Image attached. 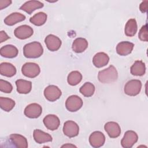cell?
Returning a JSON list of instances; mask_svg holds the SVG:
<instances>
[{
	"instance_id": "2",
	"label": "cell",
	"mask_w": 148,
	"mask_h": 148,
	"mask_svg": "<svg viewBox=\"0 0 148 148\" xmlns=\"http://www.w3.org/2000/svg\"><path fill=\"white\" fill-rule=\"evenodd\" d=\"M118 78V72L116 68L112 65L108 68L98 72V79L102 83H110L114 82Z\"/></svg>"
},
{
	"instance_id": "24",
	"label": "cell",
	"mask_w": 148,
	"mask_h": 148,
	"mask_svg": "<svg viewBox=\"0 0 148 148\" xmlns=\"http://www.w3.org/2000/svg\"><path fill=\"white\" fill-rule=\"evenodd\" d=\"M131 73L134 76H142L146 72V66L145 63L141 60H136L131 66Z\"/></svg>"
},
{
	"instance_id": "27",
	"label": "cell",
	"mask_w": 148,
	"mask_h": 148,
	"mask_svg": "<svg viewBox=\"0 0 148 148\" xmlns=\"http://www.w3.org/2000/svg\"><path fill=\"white\" fill-rule=\"evenodd\" d=\"M47 16L44 12H38L29 18V21L35 25L41 26L47 20Z\"/></svg>"
},
{
	"instance_id": "29",
	"label": "cell",
	"mask_w": 148,
	"mask_h": 148,
	"mask_svg": "<svg viewBox=\"0 0 148 148\" xmlns=\"http://www.w3.org/2000/svg\"><path fill=\"white\" fill-rule=\"evenodd\" d=\"M15 106V102L11 98L0 97V107L5 112H10Z\"/></svg>"
},
{
	"instance_id": "15",
	"label": "cell",
	"mask_w": 148,
	"mask_h": 148,
	"mask_svg": "<svg viewBox=\"0 0 148 148\" xmlns=\"http://www.w3.org/2000/svg\"><path fill=\"white\" fill-rule=\"evenodd\" d=\"M134 47V44L128 41H123L119 43L116 46V52L121 56L130 54Z\"/></svg>"
},
{
	"instance_id": "11",
	"label": "cell",
	"mask_w": 148,
	"mask_h": 148,
	"mask_svg": "<svg viewBox=\"0 0 148 148\" xmlns=\"http://www.w3.org/2000/svg\"><path fill=\"white\" fill-rule=\"evenodd\" d=\"M105 142V136L101 131H94L89 136V142L92 147H100L104 145Z\"/></svg>"
},
{
	"instance_id": "34",
	"label": "cell",
	"mask_w": 148,
	"mask_h": 148,
	"mask_svg": "<svg viewBox=\"0 0 148 148\" xmlns=\"http://www.w3.org/2000/svg\"><path fill=\"white\" fill-rule=\"evenodd\" d=\"M147 3H148V1L146 0V1H144L142 2V3L140 4V5H139V9L141 11V12H142V13L147 12Z\"/></svg>"
},
{
	"instance_id": "36",
	"label": "cell",
	"mask_w": 148,
	"mask_h": 148,
	"mask_svg": "<svg viewBox=\"0 0 148 148\" xmlns=\"http://www.w3.org/2000/svg\"><path fill=\"white\" fill-rule=\"evenodd\" d=\"M76 147L75 145H71V144H66V145H64L63 146H62V147Z\"/></svg>"
},
{
	"instance_id": "20",
	"label": "cell",
	"mask_w": 148,
	"mask_h": 148,
	"mask_svg": "<svg viewBox=\"0 0 148 148\" xmlns=\"http://www.w3.org/2000/svg\"><path fill=\"white\" fill-rule=\"evenodd\" d=\"M0 73L2 76L10 77L16 75V68L11 63L2 62L0 64Z\"/></svg>"
},
{
	"instance_id": "25",
	"label": "cell",
	"mask_w": 148,
	"mask_h": 148,
	"mask_svg": "<svg viewBox=\"0 0 148 148\" xmlns=\"http://www.w3.org/2000/svg\"><path fill=\"white\" fill-rule=\"evenodd\" d=\"M25 19V16L18 12H14L8 15L4 20V23L6 25L12 26L17 23L24 21Z\"/></svg>"
},
{
	"instance_id": "10",
	"label": "cell",
	"mask_w": 148,
	"mask_h": 148,
	"mask_svg": "<svg viewBox=\"0 0 148 148\" xmlns=\"http://www.w3.org/2000/svg\"><path fill=\"white\" fill-rule=\"evenodd\" d=\"M45 43L47 48L51 51H57L61 47L62 42L57 36L50 34L45 39Z\"/></svg>"
},
{
	"instance_id": "7",
	"label": "cell",
	"mask_w": 148,
	"mask_h": 148,
	"mask_svg": "<svg viewBox=\"0 0 148 148\" xmlns=\"http://www.w3.org/2000/svg\"><path fill=\"white\" fill-rule=\"evenodd\" d=\"M138 139L137 134L134 131H127L125 132L121 140V145L124 148H131L136 143Z\"/></svg>"
},
{
	"instance_id": "33",
	"label": "cell",
	"mask_w": 148,
	"mask_h": 148,
	"mask_svg": "<svg viewBox=\"0 0 148 148\" xmlns=\"http://www.w3.org/2000/svg\"><path fill=\"white\" fill-rule=\"evenodd\" d=\"M12 1L10 0H0V9L2 10L8 7L12 3Z\"/></svg>"
},
{
	"instance_id": "28",
	"label": "cell",
	"mask_w": 148,
	"mask_h": 148,
	"mask_svg": "<svg viewBox=\"0 0 148 148\" xmlns=\"http://www.w3.org/2000/svg\"><path fill=\"white\" fill-rule=\"evenodd\" d=\"M80 92L86 97H91L95 92V86L90 82H86L79 89Z\"/></svg>"
},
{
	"instance_id": "1",
	"label": "cell",
	"mask_w": 148,
	"mask_h": 148,
	"mask_svg": "<svg viewBox=\"0 0 148 148\" xmlns=\"http://www.w3.org/2000/svg\"><path fill=\"white\" fill-rule=\"evenodd\" d=\"M43 53V48L39 42L34 41L26 44L23 47V54L28 58H37Z\"/></svg>"
},
{
	"instance_id": "16",
	"label": "cell",
	"mask_w": 148,
	"mask_h": 148,
	"mask_svg": "<svg viewBox=\"0 0 148 148\" xmlns=\"http://www.w3.org/2000/svg\"><path fill=\"white\" fill-rule=\"evenodd\" d=\"M43 3L39 1H28L23 4L20 9L31 14L34 11L43 8Z\"/></svg>"
},
{
	"instance_id": "30",
	"label": "cell",
	"mask_w": 148,
	"mask_h": 148,
	"mask_svg": "<svg viewBox=\"0 0 148 148\" xmlns=\"http://www.w3.org/2000/svg\"><path fill=\"white\" fill-rule=\"evenodd\" d=\"M82 80V75L80 72L74 71L69 73L67 77V81L69 85L76 86Z\"/></svg>"
},
{
	"instance_id": "12",
	"label": "cell",
	"mask_w": 148,
	"mask_h": 148,
	"mask_svg": "<svg viewBox=\"0 0 148 148\" xmlns=\"http://www.w3.org/2000/svg\"><path fill=\"white\" fill-rule=\"evenodd\" d=\"M34 33L32 28L28 25H22L17 27L14 31L15 36L19 39H25L31 37Z\"/></svg>"
},
{
	"instance_id": "6",
	"label": "cell",
	"mask_w": 148,
	"mask_h": 148,
	"mask_svg": "<svg viewBox=\"0 0 148 148\" xmlns=\"http://www.w3.org/2000/svg\"><path fill=\"white\" fill-rule=\"evenodd\" d=\"M43 93L46 99L50 102L56 101L62 95L61 90L55 85H50L46 87Z\"/></svg>"
},
{
	"instance_id": "17",
	"label": "cell",
	"mask_w": 148,
	"mask_h": 148,
	"mask_svg": "<svg viewBox=\"0 0 148 148\" xmlns=\"http://www.w3.org/2000/svg\"><path fill=\"white\" fill-rule=\"evenodd\" d=\"M33 137L35 141L39 144L51 142L53 140L52 136L49 134L45 132L44 131L39 129L34 130L33 132Z\"/></svg>"
},
{
	"instance_id": "22",
	"label": "cell",
	"mask_w": 148,
	"mask_h": 148,
	"mask_svg": "<svg viewBox=\"0 0 148 148\" xmlns=\"http://www.w3.org/2000/svg\"><path fill=\"white\" fill-rule=\"evenodd\" d=\"M17 91L20 94H26L29 93L32 89V83L30 81L18 79L16 81Z\"/></svg>"
},
{
	"instance_id": "5",
	"label": "cell",
	"mask_w": 148,
	"mask_h": 148,
	"mask_svg": "<svg viewBox=\"0 0 148 148\" xmlns=\"http://www.w3.org/2000/svg\"><path fill=\"white\" fill-rule=\"evenodd\" d=\"M82 106L83 101L82 98L76 95L69 96L65 102V107L66 109L71 112L79 110Z\"/></svg>"
},
{
	"instance_id": "4",
	"label": "cell",
	"mask_w": 148,
	"mask_h": 148,
	"mask_svg": "<svg viewBox=\"0 0 148 148\" xmlns=\"http://www.w3.org/2000/svg\"><path fill=\"white\" fill-rule=\"evenodd\" d=\"M40 69L39 66L34 62H27L21 68V72L25 76L34 78L39 75Z\"/></svg>"
},
{
	"instance_id": "9",
	"label": "cell",
	"mask_w": 148,
	"mask_h": 148,
	"mask_svg": "<svg viewBox=\"0 0 148 148\" xmlns=\"http://www.w3.org/2000/svg\"><path fill=\"white\" fill-rule=\"evenodd\" d=\"M42 113V106L36 103H32L27 105L24 111L25 116L30 119L38 118Z\"/></svg>"
},
{
	"instance_id": "31",
	"label": "cell",
	"mask_w": 148,
	"mask_h": 148,
	"mask_svg": "<svg viewBox=\"0 0 148 148\" xmlns=\"http://www.w3.org/2000/svg\"><path fill=\"white\" fill-rule=\"evenodd\" d=\"M13 90V86L10 83L3 79L0 80V91L5 93H10Z\"/></svg>"
},
{
	"instance_id": "8",
	"label": "cell",
	"mask_w": 148,
	"mask_h": 148,
	"mask_svg": "<svg viewBox=\"0 0 148 148\" xmlns=\"http://www.w3.org/2000/svg\"><path fill=\"white\" fill-rule=\"evenodd\" d=\"M79 127L76 123L72 120L65 121L63 126V132L69 138H73L78 135Z\"/></svg>"
},
{
	"instance_id": "14",
	"label": "cell",
	"mask_w": 148,
	"mask_h": 148,
	"mask_svg": "<svg viewBox=\"0 0 148 148\" xmlns=\"http://www.w3.org/2000/svg\"><path fill=\"white\" fill-rule=\"evenodd\" d=\"M45 126L49 130L54 131L58 129L60 125L59 118L55 114H48L43 120Z\"/></svg>"
},
{
	"instance_id": "23",
	"label": "cell",
	"mask_w": 148,
	"mask_h": 148,
	"mask_svg": "<svg viewBox=\"0 0 148 148\" xmlns=\"http://www.w3.org/2000/svg\"><path fill=\"white\" fill-rule=\"evenodd\" d=\"M88 45V42L85 38H77L73 42L72 49L74 52L80 53L87 49Z\"/></svg>"
},
{
	"instance_id": "18",
	"label": "cell",
	"mask_w": 148,
	"mask_h": 148,
	"mask_svg": "<svg viewBox=\"0 0 148 148\" xmlns=\"http://www.w3.org/2000/svg\"><path fill=\"white\" fill-rule=\"evenodd\" d=\"M109 61L108 55L103 52H99L95 54L92 58V63L97 68H102L106 65Z\"/></svg>"
},
{
	"instance_id": "26",
	"label": "cell",
	"mask_w": 148,
	"mask_h": 148,
	"mask_svg": "<svg viewBox=\"0 0 148 148\" xmlns=\"http://www.w3.org/2000/svg\"><path fill=\"white\" fill-rule=\"evenodd\" d=\"M137 30L138 26L136 20L135 18H131L128 20L125 25L124 28L125 35L130 37L134 36L137 32Z\"/></svg>"
},
{
	"instance_id": "21",
	"label": "cell",
	"mask_w": 148,
	"mask_h": 148,
	"mask_svg": "<svg viewBox=\"0 0 148 148\" xmlns=\"http://www.w3.org/2000/svg\"><path fill=\"white\" fill-rule=\"evenodd\" d=\"M9 139L16 147L20 148L28 147V142L26 138L20 134H12L9 136Z\"/></svg>"
},
{
	"instance_id": "35",
	"label": "cell",
	"mask_w": 148,
	"mask_h": 148,
	"mask_svg": "<svg viewBox=\"0 0 148 148\" xmlns=\"http://www.w3.org/2000/svg\"><path fill=\"white\" fill-rule=\"evenodd\" d=\"M9 39H10V37L6 34V33L5 31H1L0 32V42L1 43H2Z\"/></svg>"
},
{
	"instance_id": "32",
	"label": "cell",
	"mask_w": 148,
	"mask_h": 148,
	"mask_svg": "<svg viewBox=\"0 0 148 148\" xmlns=\"http://www.w3.org/2000/svg\"><path fill=\"white\" fill-rule=\"evenodd\" d=\"M139 39L144 42L148 41V36H147V24L144 25L140 29L138 34Z\"/></svg>"
},
{
	"instance_id": "3",
	"label": "cell",
	"mask_w": 148,
	"mask_h": 148,
	"mask_svg": "<svg viewBox=\"0 0 148 148\" xmlns=\"http://www.w3.org/2000/svg\"><path fill=\"white\" fill-rule=\"evenodd\" d=\"M142 88V83L139 80L132 79L128 81L124 88L125 94L129 96H136L139 94Z\"/></svg>"
},
{
	"instance_id": "13",
	"label": "cell",
	"mask_w": 148,
	"mask_h": 148,
	"mask_svg": "<svg viewBox=\"0 0 148 148\" xmlns=\"http://www.w3.org/2000/svg\"><path fill=\"white\" fill-rule=\"evenodd\" d=\"M104 129L111 138H117L121 134V128L119 124L114 121L107 122L104 125Z\"/></svg>"
},
{
	"instance_id": "19",
	"label": "cell",
	"mask_w": 148,
	"mask_h": 148,
	"mask_svg": "<svg viewBox=\"0 0 148 148\" xmlns=\"http://www.w3.org/2000/svg\"><path fill=\"white\" fill-rule=\"evenodd\" d=\"M17 48L12 45H6L2 46L0 49L1 56L8 58H13L18 55Z\"/></svg>"
}]
</instances>
